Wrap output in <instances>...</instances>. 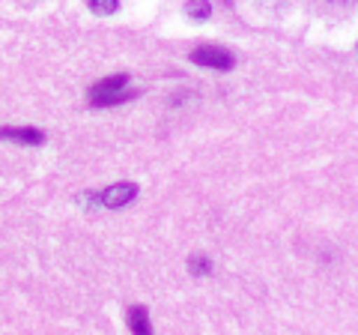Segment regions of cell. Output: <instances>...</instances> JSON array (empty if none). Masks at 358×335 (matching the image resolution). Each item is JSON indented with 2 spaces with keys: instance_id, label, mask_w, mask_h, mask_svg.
Masks as SVG:
<instances>
[{
  "instance_id": "obj_1",
  "label": "cell",
  "mask_w": 358,
  "mask_h": 335,
  "mask_svg": "<svg viewBox=\"0 0 358 335\" xmlns=\"http://www.w3.org/2000/svg\"><path fill=\"white\" fill-rule=\"evenodd\" d=\"M138 198V186L134 183H114V186H105L99 189V192H90V195H81L78 198V204L81 207H102V210H120L131 204V200Z\"/></svg>"
},
{
  "instance_id": "obj_2",
  "label": "cell",
  "mask_w": 358,
  "mask_h": 335,
  "mask_svg": "<svg viewBox=\"0 0 358 335\" xmlns=\"http://www.w3.org/2000/svg\"><path fill=\"white\" fill-rule=\"evenodd\" d=\"M134 93L129 90V75H110L105 81L93 84L90 90V105L96 108H108V105H120V102H129Z\"/></svg>"
},
{
  "instance_id": "obj_3",
  "label": "cell",
  "mask_w": 358,
  "mask_h": 335,
  "mask_svg": "<svg viewBox=\"0 0 358 335\" xmlns=\"http://www.w3.org/2000/svg\"><path fill=\"white\" fill-rule=\"evenodd\" d=\"M192 63L197 66H203V69H218V72H227L233 69V63H236V57L227 51V48H221V46H200L192 51Z\"/></svg>"
},
{
  "instance_id": "obj_4",
  "label": "cell",
  "mask_w": 358,
  "mask_h": 335,
  "mask_svg": "<svg viewBox=\"0 0 358 335\" xmlns=\"http://www.w3.org/2000/svg\"><path fill=\"white\" fill-rule=\"evenodd\" d=\"M0 138L3 141H15V144H30V147H39L45 141V132L42 129H33V126H0Z\"/></svg>"
},
{
  "instance_id": "obj_5",
  "label": "cell",
  "mask_w": 358,
  "mask_h": 335,
  "mask_svg": "<svg viewBox=\"0 0 358 335\" xmlns=\"http://www.w3.org/2000/svg\"><path fill=\"white\" fill-rule=\"evenodd\" d=\"M126 323H129V329L138 332V335H150V332H152L150 315H147V308H143V306H131L129 315H126Z\"/></svg>"
},
{
  "instance_id": "obj_6",
  "label": "cell",
  "mask_w": 358,
  "mask_h": 335,
  "mask_svg": "<svg viewBox=\"0 0 358 335\" xmlns=\"http://www.w3.org/2000/svg\"><path fill=\"white\" fill-rule=\"evenodd\" d=\"M185 15L203 21V18L212 15V4H209V0H188V4H185Z\"/></svg>"
},
{
  "instance_id": "obj_7",
  "label": "cell",
  "mask_w": 358,
  "mask_h": 335,
  "mask_svg": "<svg viewBox=\"0 0 358 335\" xmlns=\"http://www.w3.org/2000/svg\"><path fill=\"white\" fill-rule=\"evenodd\" d=\"M87 6H90V13H96V15H110V13H117L120 0H87Z\"/></svg>"
},
{
  "instance_id": "obj_8",
  "label": "cell",
  "mask_w": 358,
  "mask_h": 335,
  "mask_svg": "<svg viewBox=\"0 0 358 335\" xmlns=\"http://www.w3.org/2000/svg\"><path fill=\"white\" fill-rule=\"evenodd\" d=\"M212 270L209 258H203V254H194V258H188V273L192 275H206Z\"/></svg>"
},
{
  "instance_id": "obj_9",
  "label": "cell",
  "mask_w": 358,
  "mask_h": 335,
  "mask_svg": "<svg viewBox=\"0 0 358 335\" xmlns=\"http://www.w3.org/2000/svg\"><path fill=\"white\" fill-rule=\"evenodd\" d=\"M331 4H352V0H331Z\"/></svg>"
}]
</instances>
